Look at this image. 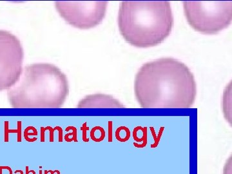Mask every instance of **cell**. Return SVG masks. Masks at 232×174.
<instances>
[{"label": "cell", "mask_w": 232, "mask_h": 174, "mask_svg": "<svg viewBox=\"0 0 232 174\" xmlns=\"http://www.w3.org/2000/svg\"><path fill=\"white\" fill-rule=\"evenodd\" d=\"M134 89L137 101L144 109H188L197 96L193 73L184 63L170 57L142 65Z\"/></svg>", "instance_id": "cell-1"}, {"label": "cell", "mask_w": 232, "mask_h": 174, "mask_svg": "<svg viewBox=\"0 0 232 174\" xmlns=\"http://www.w3.org/2000/svg\"><path fill=\"white\" fill-rule=\"evenodd\" d=\"M121 35L131 45L148 48L163 43L172 32L174 18L168 1H123L119 9Z\"/></svg>", "instance_id": "cell-2"}, {"label": "cell", "mask_w": 232, "mask_h": 174, "mask_svg": "<svg viewBox=\"0 0 232 174\" xmlns=\"http://www.w3.org/2000/svg\"><path fill=\"white\" fill-rule=\"evenodd\" d=\"M69 94L67 76L51 63H34L23 68L18 82L8 90L14 107H59Z\"/></svg>", "instance_id": "cell-3"}, {"label": "cell", "mask_w": 232, "mask_h": 174, "mask_svg": "<svg viewBox=\"0 0 232 174\" xmlns=\"http://www.w3.org/2000/svg\"><path fill=\"white\" fill-rule=\"evenodd\" d=\"M183 10L192 28L215 34L228 28L232 21V1H184Z\"/></svg>", "instance_id": "cell-4"}, {"label": "cell", "mask_w": 232, "mask_h": 174, "mask_svg": "<svg viewBox=\"0 0 232 174\" xmlns=\"http://www.w3.org/2000/svg\"><path fill=\"white\" fill-rule=\"evenodd\" d=\"M58 14L68 25L80 29L96 27L106 16L108 1H57Z\"/></svg>", "instance_id": "cell-5"}, {"label": "cell", "mask_w": 232, "mask_h": 174, "mask_svg": "<svg viewBox=\"0 0 232 174\" xmlns=\"http://www.w3.org/2000/svg\"><path fill=\"white\" fill-rule=\"evenodd\" d=\"M24 51L21 41L9 31L0 30V92L9 90L20 80Z\"/></svg>", "instance_id": "cell-6"}, {"label": "cell", "mask_w": 232, "mask_h": 174, "mask_svg": "<svg viewBox=\"0 0 232 174\" xmlns=\"http://www.w3.org/2000/svg\"><path fill=\"white\" fill-rule=\"evenodd\" d=\"M79 108H125V106L112 96L96 94L86 96L81 100Z\"/></svg>", "instance_id": "cell-7"}, {"label": "cell", "mask_w": 232, "mask_h": 174, "mask_svg": "<svg viewBox=\"0 0 232 174\" xmlns=\"http://www.w3.org/2000/svg\"><path fill=\"white\" fill-rule=\"evenodd\" d=\"M130 132L125 126H121L115 132V138L120 142H126L130 139Z\"/></svg>", "instance_id": "cell-8"}, {"label": "cell", "mask_w": 232, "mask_h": 174, "mask_svg": "<svg viewBox=\"0 0 232 174\" xmlns=\"http://www.w3.org/2000/svg\"><path fill=\"white\" fill-rule=\"evenodd\" d=\"M105 137V132L103 128L100 126H96L92 128L90 132V138L95 142H101Z\"/></svg>", "instance_id": "cell-9"}, {"label": "cell", "mask_w": 232, "mask_h": 174, "mask_svg": "<svg viewBox=\"0 0 232 174\" xmlns=\"http://www.w3.org/2000/svg\"><path fill=\"white\" fill-rule=\"evenodd\" d=\"M0 174H13V172L10 167L1 166L0 167Z\"/></svg>", "instance_id": "cell-10"}, {"label": "cell", "mask_w": 232, "mask_h": 174, "mask_svg": "<svg viewBox=\"0 0 232 174\" xmlns=\"http://www.w3.org/2000/svg\"><path fill=\"white\" fill-rule=\"evenodd\" d=\"M143 143L142 144H138V143H134V146L137 148H143L146 146V143H147V139H146V128L143 129Z\"/></svg>", "instance_id": "cell-11"}, {"label": "cell", "mask_w": 232, "mask_h": 174, "mask_svg": "<svg viewBox=\"0 0 232 174\" xmlns=\"http://www.w3.org/2000/svg\"><path fill=\"white\" fill-rule=\"evenodd\" d=\"M88 130V127H86V123L84 124L83 125L82 127H81V130L83 131V140L85 142H88L89 139L86 138V130Z\"/></svg>", "instance_id": "cell-12"}, {"label": "cell", "mask_w": 232, "mask_h": 174, "mask_svg": "<svg viewBox=\"0 0 232 174\" xmlns=\"http://www.w3.org/2000/svg\"><path fill=\"white\" fill-rule=\"evenodd\" d=\"M112 123L111 121H110V122H109V138H108V141L109 142H111L112 141Z\"/></svg>", "instance_id": "cell-13"}, {"label": "cell", "mask_w": 232, "mask_h": 174, "mask_svg": "<svg viewBox=\"0 0 232 174\" xmlns=\"http://www.w3.org/2000/svg\"><path fill=\"white\" fill-rule=\"evenodd\" d=\"M8 134H9V129H8V122L6 121L5 123V141L7 142L9 141L8 139Z\"/></svg>", "instance_id": "cell-14"}, {"label": "cell", "mask_w": 232, "mask_h": 174, "mask_svg": "<svg viewBox=\"0 0 232 174\" xmlns=\"http://www.w3.org/2000/svg\"><path fill=\"white\" fill-rule=\"evenodd\" d=\"M25 171H26V174H29V173H30L32 172L33 170H29V167H28V166H27V167H25Z\"/></svg>", "instance_id": "cell-15"}, {"label": "cell", "mask_w": 232, "mask_h": 174, "mask_svg": "<svg viewBox=\"0 0 232 174\" xmlns=\"http://www.w3.org/2000/svg\"><path fill=\"white\" fill-rule=\"evenodd\" d=\"M14 173H19L20 174H24L23 173V172L22 170H16L15 172H14Z\"/></svg>", "instance_id": "cell-16"}, {"label": "cell", "mask_w": 232, "mask_h": 174, "mask_svg": "<svg viewBox=\"0 0 232 174\" xmlns=\"http://www.w3.org/2000/svg\"><path fill=\"white\" fill-rule=\"evenodd\" d=\"M49 172L51 173V174H55L56 173V171L57 170H49Z\"/></svg>", "instance_id": "cell-17"}, {"label": "cell", "mask_w": 232, "mask_h": 174, "mask_svg": "<svg viewBox=\"0 0 232 174\" xmlns=\"http://www.w3.org/2000/svg\"><path fill=\"white\" fill-rule=\"evenodd\" d=\"M45 174H48L49 173V170H45Z\"/></svg>", "instance_id": "cell-18"}, {"label": "cell", "mask_w": 232, "mask_h": 174, "mask_svg": "<svg viewBox=\"0 0 232 174\" xmlns=\"http://www.w3.org/2000/svg\"><path fill=\"white\" fill-rule=\"evenodd\" d=\"M56 173H57V174H60V172L59 170H57V171H56Z\"/></svg>", "instance_id": "cell-19"}, {"label": "cell", "mask_w": 232, "mask_h": 174, "mask_svg": "<svg viewBox=\"0 0 232 174\" xmlns=\"http://www.w3.org/2000/svg\"><path fill=\"white\" fill-rule=\"evenodd\" d=\"M39 174H42V170H39Z\"/></svg>", "instance_id": "cell-20"}]
</instances>
